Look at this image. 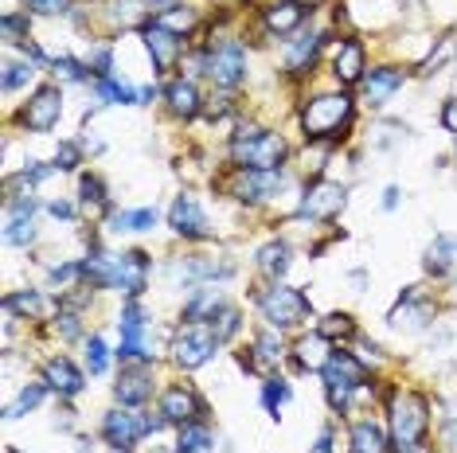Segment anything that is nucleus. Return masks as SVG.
Masks as SVG:
<instances>
[{
    "label": "nucleus",
    "mask_w": 457,
    "mask_h": 453,
    "mask_svg": "<svg viewBox=\"0 0 457 453\" xmlns=\"http://www.w3.org/2000/svg\"><path fill=\"white\" fill-rule=\"evenodd\" d=\"M286 141H282V133H270L262 126H243L231 137V157L238 169H262V172H274V169H282V161H286Z\"/></svg>",
    "instance_id": "1"
},
{
    "label": "nucleus",
    "mask_w": 457,
    "mask_h": 453,
    "mask_svg": "<svg viewBox=\"0 0 457 453\" xmlns=\"http://www.w3.org/2000/svg\"><path fill=\"white\" fill-rule=\"evenodd\" d=\"M352 106L348 95H317L305 102V110H301V129H305L309 141H332V137H345L340 129L352 126Z\"/></svg>",
    "instance_id": "2"
},
{
    "label": "nucleus",
    "mask_w": 457,
    "mask_h": 453,
    "mask_svg": "<svg viewBox=\"0 0 457 453\" xmlns=\"http://www.w3.org/2000/svg\"><path fill=\"white\" fill-rule=\"evenodd\" d=\"M254 301H258V309H262L266 325L278 328V333L305 325V317H309V297L301 290H294V285H282V282H274L270 290H262Z\"/></svg>",
    "instance_id": "3"
},
{
    "label": "nucleus",
    "mask_w": 457,
    "mask_h": 453,
    "mask_svg": "<svg viewBox=\"0 0 457 453\" xmlns=\"http://www.w3.org/2000/svg\"><path fill=\"white\" fill-rule=\"evenodd\" d=\"M320 375H325V395H328V407L332 410H348L352 395H356V391L368 383V367H363L352 352H332L328 367Z\"/></svg>",
    "instance_id": "4"
},
{
    "label": "nucleus",
    "mask_w": 457,
    "mask_h": 453,
    "mask_svg": "<svg viewBox=\"0 0 457 453\" xmlns=\"http://www.w3.org/2000/svg\"><path fill=\"white\" fill-rule=\"evenodd\" d=\"M161 426H169V422L153 418V415H141V410H110V415L102 418V438H106L113 449L133 453L145 434H157Z\"/></svg>",
    "instance_id": "5"
},
{
    "label": "nucleus",
    "mask_w": 457,
    "mask_h": 453,
    "mask_svg": "<svg viewBox=\"0 0 457 453\" xmlns=\"http://www.w3.org/2000/svg\"><path fill=\"white\" fill-rule=\"evenodd\" d=\"M391 438L395 446H422L426 438V399L414 391L391 395Z\"/></svg>",
    "instance_id": "6"
},
{
    "label": "nucleus",
    "mask_w": 457,
    "mask_h": 453,
    "mask_svg": "<svg viewBox=\"0 0 457 453\" xmlns=\"http://www.w3.org/2000/svg\"><path fill=\"white\" fill-rule=\"evenodd\" d=\"M118 325H121V348H118V356L126 359V364L157 356V336H153L149 317H145L141 301H129L126 309H121V321Z\"/></svg>",
    "instance_id": "7"
},
{
    "label": "nucleus",
    "mask_w": 457,
    "mask_h": 453,
    "mask_svg": "<svg viewBox=\"0 0 457 453\" xmlns=\"http://www.w3.org/2000/svg\"><path fill=\"white\" fill-rule=\"evenodd\" d=\"M204 70L212 75L215 86L235 90L238 82L246 78V51H243V44H235V39H220V44H212L204 51Z\"/></svg>",
    "instance_id": "8"
},
{
    "label": "nucleus",
    "mask_w": 457,
    "mask_h": 453,
    "mask_svg": "<svg viewBox=\"0 0 457 453\" xmlns=\"http://www.w3.org/2000/svg\"><path fill=\"white\" fill-rule=\"evenodd\" d=\"M282 169L274 172H262V169H235L231 177H227V195H235L238 203H262L270 195L282 192Z\"/></svg>",
    "instance_id": "9"
},
{
    "label": "nucleus",
    "mask_w": 457,
    "mask_h": 453,
    "mask_svg": "<svg viewBox=\"0 0 457 453\" xmlns=\"http://www.w3.org/2000/svg\"><path fill=\"white\" fill-rule=\"evenodd\" d=\"M215 348H220V340H215L212 328L188 325L172 340V359H176V367H184V372H195V367H204L207 359L215 356Z\"/></svg>",
    "instance_id": "10"
},
{
    "label": "nucleus",
    "mask_w": 457,
    "mask_h": 453,
    "mask_svg": "<svg viewBox=\"0 0 457 453\" xmlns=\"http://www.w3.org/2000/svg\"><path fill=\"white\" fill-rule=\"evenodd\" d=\"M348 203V188L332 180H313L305 188V200H301V215L305 219H337Z\"/></svg>",
    "instance_id": "11"
},
{
    "label": "nucleus",
    "mask_w": 457,
    "mask_h": 453,
    "mask_svg": "<svg viewBox=\"0 0 457 453\" xmlns=\"http://www.w3.org/2000/svg\"><path fill=\"white\" fill-rule=\"evenodd\" d=\"M59 113H63V90L59 86H39L32 102L20 110V121L32 133H51L59 126Z\"/></svg>",
    "instance_id": "12"
},
{
    "label": "nucleus",
    "mask_w": 457,
    "mask_h": 453,
    "mask_svg": "<svg viewBox=\"0 0 457 453\" xmlns=\"http://www.w3.org/2000/svg\"><path fill=\"white\" fill-rule=\"evenodd\" d=\"M169 226L176 235H184V239H207L212 235V226H207V215L200 208V200L195 195H176L172 208H169Z\"/></svg>",
    "instance_id": "13"
},
{
    "label": "nucleus",
    "mask_w": 457,
    "mask_h": 453,
    "mask_svg": "<svg viewBox=\"0 0 457 453\" xmlns=\"http://www.w3.org/2000/svg\"><path fill=\"white\" fill-rule=\"evenodd\" d=\"M176 274H184V282H223L235 274L231 259H215V254H188V259L176 262Z\"/></svg>",
    "instance_id": "14"
},
{
    "label": "nucleus",
    "mask_w": 457,
    "mask_h": 453,
    "mask_svg": "<svg viewBox=\"0 0 457 453\" xmlns=\"http://www.w3.org/2000/svg\"><path fill=\"white\" fill-rule=\"evenodd\" d=\"M145 285H149V254L145 251L118 254V290L126 293L129 301H137L145 293Z\"/></svg>",
    "instance_id": "15"
},
{
    "label": "nucleus",
    "mask_w": 457,
    "mask_h": 453,
    "mask_svg": "<svg viewBox=\"0 0 457 453\" xmlns=\"http://www.w3.org/2000/svg\"><path fill=\"white\" fill-rule=\"evenodd\" d=\"M200 415H204V403L192 387H169L164 391V399H161V418L164 422L184 426V422H195Z\"/></svg>",
    "instance_id": "16"
},
{
    "label": "nucleus",
    "mask_w": 457,
    "mask_h": 453,
    "mask_svg": "<svg viewBox=\"0 0 457 453\" xmlns=\"http://www.w3.org/2000/svg\"><path fill=\"white\" fill-rule=\"evenodd\" d=\"M403 70L399 67H376L371 70V75H363V82H360V95H363V102H368V106H383V102H387L395 90L403 86Z\"/></svg>",
    "instance_id": "17"
},
{
    "label": "nucleus",
    "mask_w": 457,
    "mask_h": 453,
    "mask_svg": "<svg viewBox=\"0 0 457 453\" xmlns=\"http://www.w3.org/2000/svg\"><path fill=\"white\" fill-rule=\"evenodd\" d=\"M44 383L55 391V395L71 399V395H79V391L87 387V379H82V372L71 364L67 356H55V359H47L44 364Z\"/></svg>",
    "instance_id": "18"
},
{
    "label": "nucleus",
    "mask_w": 457,
    "mask_h": 453,
    "mask_svg": "<svg viewBox=\"0 0 457 453\" xmlns=\"http://www.w3.org/2000/svg\"><path fill=\"white\" fill-rule=\"evenodd\" d=\"M274 333H278V328H270V333H258L254 336L251 352L238 356V359H243V367H251V372H270V367L282 364L286 348H282V336H274Z\"/></svg>",
    "instance_id": "19"
},
{
    "label": "nucleus",
    "mask_w": 457,
    "mask_h": 453,
    "mask_svg": "<svg viewBox=\"0 0 457 453\" xmlns=\"http://www.w3.org/2000/svg\"><path fill=\"white\" fill-rule=\"evenodd\" d=\"M332 359V340L328 336H301L294 344V367H301V372H325Z\"/></svg>",
    "instance_id": "20"
},
{
    "label": "nucleus",
    "mask_w": 457,
    "mask_h": 453,
    "mask_svg": "<svg viewBox=\"0 0 457 453\" xmlns=\"http://www.w3.org/2000/svg\"><path fill=\"white\" fill-rule=\"evenodd\" d=\"M430 317H434V305L426 301L414 285L403 293V301L391 309V325L395 328H422V325H430Z\"/></svg>",
    "instance_id": "21"
},
{
    "label": "nucleus",
    "mask_w": 457,
    "mask_h": 453,
    "mask_svg": "<svg viewBox=\"0 0 457 453\" xmlns=\"http://www.w3.org/2000/svg\"><path fill=\"white\" fill-rule=\"evenodd\" d=\"M141 36H145V47H149L153 67H157V70H169V67L176 63V59H180V39H184V36L164 32L161 24H149Z\"/></svg>",
    "instance_id": "22"
},
{
    "label": "nucleus",
    "mask_w": 457,
    "mask_h": 453,
    "mask_svg": "<svg viewBox=\"0 0 457 453\" xmlns=\"http://www.w3.org/2000/svg\"><path fill=\"white\" fill-rule=\"evenodd\" d=\"M113 395H118L121 407H141L153 399V375L149 367H129V372H121L118 387H113Z\"/></svg>",
    "instance_id": "23"
},
{
    "label": "nucleus",
    "mask_w": 457,
    "mask_h": 453,
    "mask_svg": "<svg viewBox=\"0 0 457 453\" xmlns=\"http://www.w3.org/2000/svg\"><path fill=\"white\" fill-rule=\"evenodd\" d=\"M82 282H87V290H118V254L95 251L82 262Z\"/></svg>",
    "instance_id": "24"
},
{
    "label": "nucleus",
    "mask_w": 457,
    "mask_h": 453,
    "mask_svg": "<svg viewBox=\"0 0 457 453\" xmlns=\"http://www.w3.org/2000/svg\"><path fill=\"white\" fill-rule=\"evenodd\" d=\"M332 75L345 82V86H356V82H363V44H360V39H345V44L337 47Z\"/></svg>",
    "instance_id": "25"
},
{
    "label": "nucleus",
    "mask_w": 457,
    "mask_h": 453,
    "mask_svg": "<svg viewBox=\"0 0 457 453\" xmlns=\"http://www.w3.org/2000/svg\"><path fill=\"white\" fill-rule=\"evenodd\" d=\"M426 274H434V277H445V274H453L457 270V235H438L430 246H426Z\"/></svg>",
    "instance_id": "26"
},
{
    "label": "nucleus",
    "mask_w": 457,
    "mask_h": 453,
    "mask_svg": "<svg viewBox=\"0 0 457 453\" xmlns=\"http://www.w3.org/2000/svg\"><path fill=\"white\" fill-rule=\"evenodd\" d=\"M320 47H325V36H320V32H309V36L294 39V44H289V51H286L289 75H305V70H313Z\"/></svg>",
    "instance_id": "27"
},
{
    "label": "nucleus",
    "mask_w": 457,
    "mask_h": 453,
    "mask_svg": "<svg viewBox=\"0 0 457 453\" xmlns=\"http://www.w3.org/2000/svg\"><path fill=\"white\" fill-rule=\"evenodd\" d=\"M164 102L172 106L176 118H195L200 113V90H195L192 78H172L164 86Z\"/></svg>",
    "instance_id": "28"
},
{
    "label": "nucleus",
    "mask_w": 457,
    "mask_h": 453,
    "mask_svg": "<svg viewBox=\"0 0 457 453\" xmlns=\"http://www.w3.org/2000/svg\"><path fill=\"white\" fill-rule=\"evenodd\" d=\"M262 20H266V28L274 36H289L301 20H305V8H301L297 0H278V4H270L262 12Z\"/></svg>",
    "instance_id": "29"
},
{
    "label": "nucleus",
    "mask_w": 457,
    "mask_h": 453,
    "mask_svg": "<svg viewBox=\"0 0 457 453\" xmlns=\"http://www.w3.org/2000/svg\"><path fill=\"white\" fill-rule=\"evenodd\" d=\"M258 270H262L270 282H282V277L289 274V246L282 239H274V243H266V246H258Z\"/></svg>",
    "instance_id": "30"
},
{
    "label": "nucleus",
    "mask_w": 457,
    "mask_h": 453,
    "mask_svg": "<svg viewBox=\"0 0 457 453\" xmlns=\"http://www.w3.org/2000/svg\"><path fill=\"white\" fill-rule=\"evenodd\" d=\"M227 301L220 297V290H192V297L184 301V317L188 321H212Z\"/></svg>",
    "instance_id": "31"
},
{
    "label": "nucleus",
    "mask_w": 457,
    "mask_h": 453,
    "mask_svg": "<svg viewBox=\"0 0 457 453\" xmlns=\"http://www.w3.org/2000/svg\"><path fill=\"white\" fill-rule=\"evenodd\" d=\"M212 449V430H207L204 418L184 422L180 434H176V453H207Z\"/></svg>",
    "instance_id": "32"
},
{
    "label": "nucleus",
    "mask_w": 457,
    "mask_h": 453,
    "mask_svg": "<svg viewBox=\"0 0 457 453\" xmlns=\"http://www.w3.org/2000/svg\"><path fill=\"white\" fill-rule=\"evenodd\" d=\"M348 453H387V434L376 422H356L352 426V449Z\"/></svg>",
    "instance_id": "33"
},
{
    "label": "nucleus",
    "mask_w": 457,
    "mask_h": 453,
    "mask_svg": "<svg viewBox=\"0 0 457 453\" xmlns=\"http://www.w3.org/2000/svg\"><path fill=\"white\" fill-rule=\"evenodd\" d=\"M4 313H24V317H44L47 313V297L36 293V290H24V293H8L4 297Z\"/></svg>",
    "instance_id": "34"
},
{
    "label": "nucleus",
    "mask_w": 457,
    "mask_h": 453,
    "mask_svg": "<svg viewBox=\"0 0 457 453\" xmlns=\"http://www.w3.org/2000/svg\"><path fill=\"white\" fill-rule=\"evenodd\" d=\"M113 231H153L157 226V208H137V211H113Z\"/></svg>",
    "instance_id": "35"
},
{
    "label": "nucleus",
    "mask_w": 457,
    "mask_h": 453,
    "mask_svg": "<svg viewBox=\"0 0 457 453\" xmlns=\"http://www.w3.org/2000/svg\"><path fill=\"white\" fill-rule=\"evenodd\" d=\"M153 24H161L164 32H172V36H184V32H192V28H195V8L176 4V8H169V12L153 16Z\"/></svg>",
    "instance_id": "36"
},
{
    "label": "nucleus",
    "mask_w": 457,
    "mask_h": 453,
    "mask_svg": "<svg viewBox=\"0 0 457 453\" xmlns=\"http://www.w3.org/2000/svg\"><path fill=\"white\" fill-rule=\"evenodd\" d=\"M47 391H51L47 383H28V387L16 395V403H8V407H4V418H20V415H28V410H36L39 403H44Z\"/></svg>",
    "instance_id": "37"
},
{
    "label": "nucleus",
    "mask_w": 457,
    "mask_h": 453,
    "mask_svg": "<svg viewBox=\"0 0 457 453\" xmlns=\"http://www.w3.org/2000/svg\"><path fill=\"white\" fill-rule=\"evenodd\" d=\"M4 243H12V246H32V243H36V223H32V215H8Z\"/></svg>",
    "instance_id": "38"
},
{
    "label": "nucleus",
    "mask_w": 457,
    "mask_h": 453,
    "mask_svg": "<svg viewBox=\"0 0 457 453\" xmlns=\"http://www.w3.org/2000/svg\"><path fill=\"white\" fill-rule=\"evenodd\" d=\"M79 195H82V208L87 211H106L110 200H106V184L98 177H82L79 180Z\"/></svg>",
    "instance_id": "39"
},
{
    "label": "nucleus",
    "mask_w": 457,
    "mask_h": 453,
    "mask_svg": "<svg viewBox=\"0 0 457 453\" xmlns=\"http://www.w3.org/2000/svg\"><path fill=\"white\" fill-rule=\"evenodd\" d=\"M36 75V63L32 59H4V90L12 95V90H20L28 78Z\"/></svg>",
    "instance_id": "40"
},
{
    "label": "nucleus",
    "mask_w": 457,
    "mask_h": 453,
    "mask_svg": "<svg viewBox=\"0 0 457 453\" xmlns=\"http://www.w3.org/2000/svg\"><path fill=\"white\" fill-rule=\"evenodd\" d=\"M207 328L215 333V340H220V344H223V340H231V336L238 333V309H235V305H223L220 313L207 321Z\"/></svg>",
    "instance_id": "41"
},
{
    "label": "nucleus",
    "mask_w": 457,
    "mask_h": 453,
    "mask_svg": "<svg viewBox=\"0 0 457 453\" xmlns=\"http://www.w3.org/2000/svg\"><path fill=\"white\" fill-rule=\"evenodd\" d=\"M286 403H289V383L286 379H266L262 383V407L278 418V410H282Z\"/></svg>",
    "instance_id": "42"
},
{
    "label": "nucleus",
    "mask_w": 457,
    "mask_h": 453,
    "mask_svg": "<svg viewBox=\"0 0 457 453\" xmlns=\"http://www.w3.org/2000/svg\"><path fill=\"white\" fill-rule=\"evenodd\" d=\"M87 367H90V375H102L110 367V352H106V340L102 336L87 340Z\"/></svg>",
    "instance_id": "43"
},
{
    "label": "nucleus",
    "mask_w": 457,
    "mask_h": 453,
    "mask_svg": "<svg viewBox=\"0 0 457 453\" xmlns=\"http://www.w3.org/2000/svg\"><path fill=\"white\" fill-rule=\"evenodd\" d=\"M55 333L63 336V340H79V336H82V325H79V309H71V305H63V309H59V317H55Z\"/></svg>",
    "instance_id": "44"
},
{
    "label": "nucleus",
    "mask_w": 457,
    "mask_h": 453,
    "mask_svg": "<svg viewBox=\"0 0 457 453\" xmlns=\"http://www.w3.org/2000/svg\"><path fill=\"white\" fill-rule=\"evenodd\" d=\"M320 336H356V325H352V317L348 313H332V317H325V325L317 328Z\"/></svg>",
    "instance_id": "45"
},
{
    "label": "nucleus",
    "mask_w": 457,
    "mask_h": 453,
    "mask_svg": "<svg viewBox=\"0 0 457 453\" xmlns=\"http://www.w3.org/2000/svg\"><path fill=\"white\" fill-rule=\"evenodd\" d=\"M79 161H82V149L75 145V141H59V149H55V169H59V172H75Z\"/></svg>",
    "instance_id": "46"
},
{
    "label": "nucleus",
    "mask_w": 457,
    "mask_h": 453,
    "mask_svg": "<svg viewBox=\"0 0 457 453\" xmlns=\"http://www.w3.org/2000/svg\"><path fill=\"white\" fill-rule=\"evenodd\" d=\"M4 39L8 44H24L28 39V12H8L4 16Z\"/></svg>",
    "instance_id": "47"
},
{
    "label": "nucleus",
    "mask_w": 457,
    "mask_h": 453,
    "mask_svg": "<svg viewBox=\"0 0 457 453\" xmlns=\"http://www.w3.org/2000/svg\"><path fill=\"white\" fill-rule=\"evenodd\" d=\"M51 67H55V75L59 78H63V82H82V78H87V67H82L79 63V59H51Z\"/></svg>",
    "instance_id": "48"
},
{
    "label": "nucleus",
    "mask_w": 457,
    "mask_h": 453,
    "mask_svg": "<svg viewBox=\"0 0 457 453\" xmlns=\"http://www.w3.org/2000/svg\"><path fill=\"white\" fill-rule=\"evenodd\" d=\"M75 277H82V262H63V266H51V270H47L51 285H71Z\"/></svg>",
    "instance_id": "49"
},
{
    "label": "nucleus",
    "mask_w": 457,
    "mask_h": 453,
    "mask_svg": "<svg viewBox=\"0 0 457 453\" xmlns=\"http://www.w3.org/2000/svg\"><path fill=\"white\" fill-rule=\"evenodd\" d=\"M32 12H39V16H63V12H71V0H24Z\"/></svg>",
    "instance_id": "50"
},
{
    "label": "nucleus",
    "mask_w": 457,
    "mask_h": 453,
    "mask_svg": "<svg viewBox=\"0 0 457 453\" xmlns=\"http://www.w3.org/2000/svg\"><path fill=\"white\" fill-rule=\"evenodd\" d=\"M442 126H445V129H450L453 137H457V98H450V102H445V106H442Z\"/></svg>",
    "instance_id": "51"
},
{
    "label": "nucleus",
    "mask_w": 457,
    "mask_h": 453,
    "mask_svg": "<svg viewBox=\"0 0 457 453\" xmlns=\"http://www.w3.org/2000/svg\"><path fill=\"white\" fill-rule=\"evenodd\" d=\"M442 446H445V453H457V418H450L442 426Z\"/></svg>",
    "instance_id": "52"
},
{
    "label": "nucleus",
    "mask_w": 457,
    "mask_h": 453,
    "mask_svg": "<svg viewBox=\"0 0 457 453\" xmlns=\"http://www.w3.org/2000/svg\"><path fill=\"white\" fill-rule=\"evenodd\" d=\"M51 215H55V219H75V208H71V203L67 200H55V203H51V208H47Z\"/></svg>",
    "instance_id": "53"
},
{
    "label": "nucleus",
    "mask_w": 457,
    "mask_h": 453,
    "mask_svg": "<svg viewBox=\"0 0 457 453\" xmlns=\"http://www.w3.org/2000/svg\"><path fill=\"white\" fill-rule=\"evenodd\" d=\"M309 453H332V430H320V438L313 441V449Z\"/></svg>",
    "instance_id": "54"
},
{
    "label": "nucleus",
    "mask_w": 457,
    "mask_h": 453,
    "mask_svg": "<svg viewBox=\"0 0 457 453\" xmlns=\"http://www.w3.org/2000/svg\"><path fill=\"white\" fill-rule=\"evenodd\" d=\"M399 188H387V192H383V211H395V208H399Z\"/></svg>",
    "instance_id": "55"
},
{
    "label": "nucleus",
    "mask_w": 457,
    "mask_h": 453,
    "mask_svg": "<svg viewBox=\"0 0 457 453\" xmlns=\"http://www.w3.org/2000/svg\"><path fill=\"white\" fill-rule=\"evenodd\" d=\"M172 4H180V0H149V12H153V16H161V12H169Z\"/></svg>",
    "instance_id": "56"
},
{
    "label": "nucleus",
    "mask_w": 457,
    "mask_h": 453,
    "mask_svg": "<svg viewBox=\"0 0 457 453\" xmlns=\"http://www.w3.org/2000/svg\"><path fill=\"white\" fill-rule=\"evenodd\" d=\"M395 453H430L426 446H395Z\"/></svg>",
    "instance_id": "57"
},
{
    "label": "nucleus",
    "mask_w": 457,
    "mask_h": 453,
    "mask_svg": "<svg viewBox=\"0 0 457 453\" xmlns=\"http://www.w3.org/2000/svg\"><path fill=\"white\" fill-rule=\"evenodd\" d=\"M297 4H301V0H297ZM309 4H317V0H309Z\"/></svg>",
    "instance_id": "58"
},
{
    "label": "nucleus",
    "mask_w": 457,
    "mask_h": 453,
    "mask_svg": "<svg viewBox=\"0 0 457 453\" xmlns=\"http://www.w3.org/2000/svg\"><path fill=\"white\" fill-rule=\"evenodd\" d=\"M157 453H164V449H157ZM172 453H176V449H172Z\"/></svg>",
    "instance_id": "59"
}]
</instances>
